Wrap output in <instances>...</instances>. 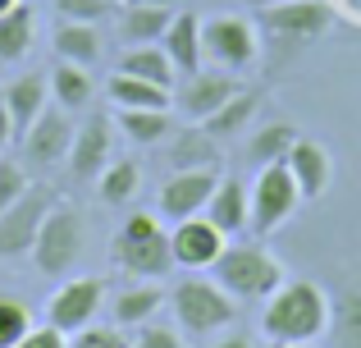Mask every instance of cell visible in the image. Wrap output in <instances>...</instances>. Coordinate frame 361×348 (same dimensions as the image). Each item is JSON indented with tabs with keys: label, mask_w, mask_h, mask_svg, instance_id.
<instances>
[{
	"label": "cell",
	"mask_w": 361,
	"mask_h": 348,
	"mask_svg": "<svg viewBox=\"0 0 361 348\" xmlns=\"http://www.w3.org/2000/svg\"><path fill=\"white\" fill-rule=\"evenodd\" d=\"M329 294L316 280H283L261 307V335L270 344H320L329 330Z\"/></svg>",
	"instance_id": "6da1fadb"
},
{
	"label": "cell",
	"mask_w": 361,
	"mask_h": 348,
	"mask_svg": "<svg viewBox=\"0 0 361 348\" xmlns=\"http://www.w3.org/2000/svg\"><path fill=\"white\" fill-rule=\"evenodd\" d=\"M211 280L238 303H265L288 275H283V261L256 239V243H224L220 261L211 266Z\"/></svg>",
	"instance_id": "7a4b0ae2"
},
{
	"label": "cell",
	"mask_w": 361,
	"mask_h": 348,
	"mask_svg": "<svg viewBox=\"0 0 361 348\" xmlns=\"http://www.w3.org/2000/svg\"><path fill=\"white\" fill-rule=\"evenodd\" d=\"M110 261L133 280H165L174 270V257H169V229L160 224V215L133 211L110 239Z\"/></svg>",
	"instance_id": "3957f363"
},
{
	"label": "cell",
	"mask_w": 361,
	"mask_h": 348,
	"mask_svg": "<svg viewBox=\"0 0 361 348\" xmlns=\"http://www.w3.org/2000/svg\"><path fill=\"white\" fill-rule=\"evenodd\" d=\"M169 312H174L178 330H188L192 340H206V335H220L224 325L238 321V298L224 294L211 275L188 270V275L169 289Z\"/></svg>",
	"instance_id": "277c9868"
},
{
	"label": "cell",
	"mask_w": 361,
	"mask_h": 348,
	"mask_svg": "<svg viewBox=\"0 0 361 348\" xmlns=\"http://www.w3.org/2000/svg\"><path fill=\"white\" fill-rule=\"evenodd\" d=\"M82 248H87V229H82V215L73 211L69 202L55 197L51 211L42 215V229H37V243H32V266L42 270L46 280H69L73 266H78Z\"/></svg>",
	"instance_id": "5b68a950"
},
{
	"label": "cell",
	"mask_w": 361,
	"mask_h": 348,
	"mask_svg": "<svg viewBox=\"0 0 361 348\" xmlns=\"http://www.w3.org/2000/svg\"><path fill=\"white\" fill-rule=\"evenodd\" d=\"M261 60V28L247 14H211L202 18V64L224 73H247Z\"/></svg>",
	"instance_id": "8992f818"
},
{
	"label": "cell",
	"mask_w": 361,
	"mask_h": 348,
	"mask_svg": "<svg viewBox=\"0 0 361 348\" xmlns=\"http://www.w3.org/2000/svg\"><path fill=\"white\" fill-rule=\"evenodd\" d=\"M247 197H252V220H247V229L256 234V239H270L274 229H283V224L293 220V211L302 206V193H298V179L283 161L274 165H261L252 179V188H247Z\"/></svg>",
	"instance_id": "52a82bcc"
},
{
	"label": "cell",
	"mask_w": 361,
	"mask_h": 348,
	"mask_svg": "<svg viewBox=\"0 0 361 348\" xmlns=\"http://www.w3.org/2000/svg\"><path fill=\"white\" fill-rule=\"evenodd\" d=\"M334 23V5L329 0H265L256 9V28L283 42H316Z\"/></svg>",
	"instance_id": "ba28073f"
},
{
	"label": "cell",
	"mask_w": 361,
	"mask_h": 348,
	"mask_svg": "<svg viewBox=\"0 0 361 348\" xmlns=\"http://www.w3.org/2000/svg\"><path fill=\"white\" fill-rule=\"evenodd\" d=\"M238 92H243V78H238V73L206 69V64H202L197 73H178V83H174V106H178V115H183L188 124H206V119H211L229 97H238Z\"/></svg>",
	"instance_id": "9c48e42d"
},
{
	"label": "cell",
	"mask_w": 361,
	"mask_h": 348,
	"mask_svg": "<svg viewBox=\"0 0 361 348\" xmlns=\"http://www.w3.org/2000/svg\"><path fill=\"white\" fill-rule=\"evenodd\" d=\"M106 307V280L97 275H78V280H60V289L51 294V307H46V321L64 335H78L82 325L97 321V312Z\"/></svg>",
	"instance_id": "30bf717a"
},
{
	"label": "cell",
	"mask_w": 361,
	"mask_h": 348,
	"mask_svg": "<svg viewBox=\"0 0 361 348\" xmlns=\"http://www.w3.org/2000/svg\"><path fill=\"white\" fill-rule=\"evenodd\" d=\"M55 193L51 188H27L14 206L0 211V257H27L37 243V229H42V215L51 211Z\"/></svg>",
	"instance_id": "8fae6325"
},
{
	"label": "cell",
	"mask_w": 361,
	"mask_h": 348,
	"mask_svg": "<svg viewBox=\"0 0 361 348\" xmlns=\"http://www.w3.org/2000/svg\"><path fill=\"white\" fill-rule=\"evenodd\" d=\"M215 184H220V170H174L160 184L156 197V215L160 220H188V215H202L206 202H211Z\"/></svg>",
	"instance_id": "7c38bea8"
},
{
	"label": "cell",
	"mask_w": 361,
	"mask_h": 348,
	"mask_svg": "<svg viewBox=\"0 0 361 348\" xmlns=\"http://www.w3.org/2000/svg\"><path fill=\"white\" fill-rule=\"evenodd\" d=\"M224 234L215 229L206 215H188L169 229V257H174V270H211L224 252Z\"/></svg>",
	"instance_id": "4fadbf2b"
},
{
	"label": "cell",
	"mask_w": 361,
	"mask_h": 348,
	"mask_svg": "<svg viewBox=\"0 0 361 348\" xmlns=\"http://www.w3.org/2000/svg\"><path fill=\"white\" fill-rule=\"evenodd\" d=\"M115 161V124H110L106 110H92L82 119V128L73 133V147H69V174L73 179H97L106 165Z\"/></svg>",
	"instance_id": "5bb4252c"
},
{
	"label": "cell",
	"mask_w": 361,
	"mask_h": 348,
	"mask_svg": "<svg viewBox=\"0 0 361 348\" xmlns=\"http://www.w3.org/2000/svg\"><path fill=\"white\" fill-rule=\"evenodd\" d=\"M23 156L32 165H42V170H51V165L69 161V147H73V124H69V110H51L46 106L42 115L32 119V128H27L23 138Z\"/></svg>",
	"instance_id": "9a60e30c"
},
{
	"label": "cell",
	"mask_w": 361,
	"mask_h": 348,
	"mask_svg": "<svg viewBox=\"0 0 361 348\" xmlns=\"http://www.w3.org/2000/svg\"><path fill=\"white\" fill-rule=\"evenodd\" d=\"M283 165H288L293 179H298L302 202L325 197L329 184H334V156H329V147L316 143V138H298V143L288 147V156H283Z\"/></svg>",
	"instance_id": "2e32d148"
},
{
	"label": "cell",
	"mask_w": 361,
	"mask_h": 348,
	"mask_svg": "<svg viewBox=\"0 0 361 348\" xmlns=\"http://www.w3.org/2000/svg\"><path fill=\"white\" fill-rule=\"evenodd\" d=\"M206 220L215 224V229L224 234V239H238L247 229V220H252V197H247V184L233 174H220V184H215L211 202H206Z\"/></svg>",
	"instance_id": "e0dca14e"
},
{
	"label": "cell",
	"mask_w": 361,
	"mask_h": 348,
	"mask_svg": "<svg viewBox=\"0 0 361 348\" xmlns=\"http://www.w3.org/2000/svg\"><path fill=\"white\" fill-rule=\"evenodd\" d=\"M165 303H169V289H160V280H137V284L119 289V294L110 298V325L137 330V325H147Z\"/></svg>",
	"instance_id": "ac0fdd59"
},
{
	"label": "cell",
	"mask_w": 361,
	"mask_h": 348,
	"mask_svg": "<svg viewBox=\"0 0 361 348\" xmlns=\"http://www.w3.org/2000/svg\"><path fill=\"white\" fill-rule=\"evenodd\" d=\"M0 97H5L9 115H14V133L23 138L32 128V119L51 106V73H18Z\"/></svg>",
	"instance_id": "d6986e66"
},
{
	"label": "cell",
	"mask_w": 361,
	"mask_h": 348,
	"mask_svg": "<svg viewBox=\"0 0 361 348\" xmlns=\"http://www.w3.org/2000/svg\"><path fill=\"white\" fill-rule=\"evenodd\" d=\"M160 46H165V55L174 60L178 73H197L202 69V18H197L192 9H174Z\"/></svg>",
	"instance_id": "ffe728a7"
},
{
	"label": "cell",
	"mask_w": 361,
	"mask_h": 348,
	"mask_svg": "<svg viewBox=\"0 0 361 348\" xmlns=\"http://www.w3.org/2000/svg\"><path fill=\"white\" fill-rule=\"evenodd\" d=\"M51 51H55V60H64V64H82V69H92V64L101 60V32H97V23H73V18H60V23L51 28Z\"/></svg>",
	"instance_id": "44dd1931"
},
{
	"label": "cell",
	"mask_w": 361,
	"mask_h": 348,
	"mask_svg": "<svg viewBox=\"0 0 361 348\" xmlns=\"http://www.w3.org/2000/svg\"><path fill=\"white\" fill-rule=\"evenodd\" d=\"M110 106L115 110H169L174 106V88H160V83L133 78V73H119L110 78Z\"/></svg>",
	"instance_id": "7402d4cb"
},
{
	"label": "cell",
	"mask_w": 361,
	"mask_h": 348,
	"mask_svg": "<svg viewBox=\"0 0 361 348\" xmlns=\"http://www.w3.org/2000/svg\"><path fill=\"white\" fill-rule=\"evenodd\" d=\"M169 18H174V9H165V5L123 0V9H119V37L128 46H151V42H160V37H165Z\"/></svg>",
	"instance_id": "603a6c76"
},
{
	"label": "cell",
	"mask_w": 361,
	"mask_h": 348,
	"mask_svg": "<svg viewBox=\"0 0 361 348\" xmlns=\"http://www.w3.org/2000/svg\"><path fill=\"white\" fill-rule=\"evenodd\" d=\"M115 69L119 73H133V78H147V83H160V88H174V83H178V69H174V60L165 55V46H160V42L128 46V51L119 55Z\"/></svg>",
	"instance_id": "cb8c5ba5"
},
{
	"label": "cell",
	"mask_w": 361,
	"mask_h": 348,
	"mask_svg": "<svg viewBox=\"0 0 361 348\" xmlns=\"http://www.w3.org/2000/svg\"><path fill=\"white\" fill-rule=\"evenodd\" d=\"M32 46H37V14L23 0L9 14H0V64H18Z\"/></svg>",
	"instance_id": "d4e9b609"
},
{
	"label": "cell",
	"mask_w": 361,
	"mask_h": 348,
	"mask_svg": "<svg viewBox=\"0 0 361 348\" xmlns=\"http://www.w3.org/2000/svg\"><path fill=\"white\" fill-rule=\"evenodd\" d=\"M169 165H174V170H220V147H215V138L206 133L202 124H192L174 138Z\"/></svg>",
	"instance_id": "484cf974"
},
{
	"label": "cell",
	"mask_w": 361,
	"mask_h": 348,
	"mask_svg": "<svg viewBox=\"0 0 361 348\" xmlns=\"http://www.w3.org/2000/svg\"><path fill=\"white\" fill-rule=\"evenodd\" d=\"M92 97H97V83H92V73L82 69V64H55L51 69V101L60 110H87Z\"/></svg>",
	"instance_id": "4316f807"
},
{
	"label": "cell",
	"mask_w": 361,
	"mask_h": 348,
	"mask_svg": "<svg viewBox=\"0 0 361 348\" xmlns=\"http://www.w3.org/2000/svg\"><path fill=\"white\" fill-rule=\"evenodd\" d=\"M115 124L123 128V138H128L133 147H156L174 133L169 110H115Z\"/></svg>",
	"instance_id": "83f0119b"
},
{
	"label": "cell",
	"mask_w": 361,
	"mask_h": 348,
	"mask_svg": "<svg viewBox=\"0 0 361 348\" xmlns=\"http://www.w3.org/2000/svg\"><path fill=\"white\" fill-rule=\"evenodd\" d=\"M137 188H142L137 161H110L106 170L97 174V197L106 206H128L133 197H137Z\"/></svg>",
	"instance_id": "f1b7e54d"
},
{
	"label": "cell",
	"mask_w": 361,
	"mask_h": 348,
	"mask_svg": "<svg viewBox=\"0 0 361 348\" xmlns=\"http://www.w3.org/2000/svg\"><path fill=\"white\" fill-rule=\"evenodd\" d=\"M256 106H261V92H238V97H229V101H224V106L220 110H215V115L211 119H206V133H211L215 138V143H224V138H233V133H243V124H247V119H252L256 115Z\"/></svg>",
	"instance_id": "f546056e"
},
{
	"label": "cell",
	"mask_w": 361,
	"mask_h": 348,
	"mask_svg": "<svg viewBox=\"0 0 361 348\" xmlns=\"http://www.w3.org/2000/svg\"><path fill=\"white\" fill-rule=\"evenodd\" d=\"M298 128L293 124H265L261 133H252V143H247V161L261 170V165H274V161H283L288 156V147L298 143Z\"/></svg>",
	"instance_id": "4dcf8cb0"
},
{
	"label": "cell",
	"mask_w": 361,
	"mask_h": 348,
	"mask_svg": "<svg viewBox=\"0 0 361 348\" xmlns=\"http://www.w3.org/2000/svg\"><path fill=\"white\" fill-rule=\"evenodd\" d=\"M325 340L334 348H361V294L343 298V303L329 312V330Z\"/></svg>",
	"instance_id": "1f68e13d"
},
{
	"label": "cell",
	"mask_w": 361,
	"mask_h": 348,
	"mask_svg": "<svg viewBox=\"0 0 361 348\" xmlns=\"http://www.w3.org/2000/svg\"><path fill=\"white\" fill-rule=\"evenodd\" d=\"M27 330H32V312L18 298H0V348H14Z\"/></svg>",
	"instance_id": "d6a6232c"
},
{
	"label": "cell",
	"mask_w": 361,
	"mask_h": 348,
	"mask_svg": "<svg viewBox=\"0 0 361 348\" xmlns=\"http://www.w3.org/2000/svg\"><path fill=\"white\" fill-rule=\"evenodd\" d=\"M69 348H133V340L119 325H82L78 335H69Z\"/></svg>",
	"instance_id": "836d02e7"
},
{
	"label": "cell",
	"mask_w": 361,
	"mask_h": 348,
	"mask_svg": "<svg viewBox=\"0 0 361 348\" xmlns=\"http://www.w3.org/2000/svg\"><path fill=\"white\" fill-rule=\"evenodd\" d=\"M119 0H55L60 18H73V23H101V18L115 14Z\"/></svg>",
	"instance_id": "e575fe53"
},
{
	"label": "cell",
	"mask_w": 361,
	"mask_h": 348,
	"mask_svg": "<svg viewBox=\"0 0 361 348\" xmlns=\"http://www.w3.org/2000/svg\"><path fill=\"white\" fill-rule=\"evenodd\" d=\"M133 348H188V344H183V330H178V325H160L156 316H151L147 325H137Z\"/></svg>",
	"instance_id": "d590c367"
},
{
	"label": "cell",
	"mask_w": 361,
	"mask_h": 348,
	"mask_svg": "<svg viewBox=\"0 0 361 348\" xmlns=\"http://www.w3.org/2000/svg\"><path fill=\"white\" fill-rule=\"evenodd\" d=\"M27 174H23V165L18 161H5V156H0V211H5V206H14L18 197L27 193Z\"/></svg>",
	"instance_id": "8d00e7d4"
},
{
	"label": "cell",
	"mask_w": 361,
	"mask_h": 348,
	"mask_svg": "<svg viewBox=\"0 0 361 348\" xmlns=\"http://www.w3.org/2000/svg\"><path fill=\"white\" fill-rule=\"evenodd\" d=\"M14 348H69V335L55 330V325L46 321V325H32V330H27Z\"/></svg>",
	"instance_id": "74e56055"
},
{
	"label": "cell",
	"mask_w": 361,
	"mask_h": 348,
	"mask_svg": "<svg viewBox=\"0 0 361 348\" xmlns=\"http://www.w3.org/2000/svg\"><path fill=\"white\" fill-rule=\"evenodd\" d=\"M14 115H9V106H5V97H0V152H5L9 143H14Z\"/></svg>",
	"instance_id": "f35d334b"
},
{
	"label": "cell",
	"mask_w": 361,
	"mask_h": 348,
	"mask_svg": "<svg viewBox=\"0 0 361 348\" xmlns=\"http://www.w3.org/2000/svg\"><path fill=\"white\" fill-rule=\"evenodd\" d=\"M211 348H256L252 335H224V340H215Z\"/></svg>",
	"instance_id": "ab89813d"
},
{
	"label": "cell",
	"mask_w": 361,
	"mask_h": 348,
	"mask_svg": "<svg viewBox=\"0 0 361 348\" xmlns=\"http://www.w3.org/2000/svg\"><path fill=\"white\" fill-rule=\"evenodd\" d=\"M343 9H348V18H357V23H361V0H343Z\"/></svg>",
	"instance_id": "60d3db41"
},
{
	"label": "cell",
	"mask_w": 361,
	"mask_h": 348,
	"mask_svg": "<svg viewBox=\"0 0 361 348\" xmlns=\"http://www.w3.org/2000/svg\"><path fill=\"white\" fill-rule=\"evenodd\" d=\"M142 5H165V9H183V0H142Z\"/></svg>",
	"instance_id": "b9f144b4"
},
{
	"label": "cell",
	"mask_w": 361,
	"mask_h": 348,
	"mask_svg": "<svg viewBox=\"0 0 361 348\" xmlns=\"http://www.w3.org/2000/svg\"><path fill=\"white\" fill-rule=\"evenodd\" d=\"M265 348H316V344H270L265 340Z\"/></svg>",
	"instance_id": "7bdbcfd3"
},
{
	"label": "cell",
	"mask_w": 361,
	"mask_h": 348,
	"mask_svg": "<svg viewBox=\"0 0 361 348\" xmlns=\"http://www.w3.org/2000/svg\"><path fill=\"white\" fill-rule=\"evenodd\" d=\"M14 5H23V0H0V14H9Z\"/></svg>",
	"instance_id": "ee69618b"
},
{
	"label": "cell",
	"mask_w": 361,
	"mask_h": 348,
	"mask_svg": "<svg viewBox=\"0 0 361 348\" xmlns=\"http://www.w3.org/2000/svg\"><path fill=\"white\" fill-rule=\"evenodd\" d=\"M256 5H265V0H256Z\"/></svg>",
	"instance_id": "f6af8a7d"
}]
</instances>
